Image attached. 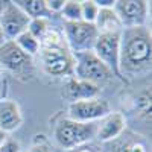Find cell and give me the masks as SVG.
Returning a JSON list of instances; mask_svg holds the SVG:
<instances>
[{"instance_id": "1", "label": "cell", "mask_w": 152, "mask_h": 152, "mask_svg": "<svg viewBox=\"0 0 152 152\" xmlns=\"http://www.w3.org/2000/svg\"><path fill=\"white\" fill-rule=\"evenodd\" d=\"M151 62H152V40L146 26L125 28L122 31V40H120L122 76L125 78V73L134 75L148 70L151 69Z\"/></svg>"}, {"instance_id": "2", "label": "cell", "mask_w": 152, "mask_h": 152, "mask_svg": "<svg viewBox=\"0 0 152 152\" xmlns=\"http://www.w3.org/2000/svg\"><path fill=\"white\" fill-rule=\"evenodd\" d=\"M55 140L61 148L67 151L85 145L96 135L94 123H81L69 117L61 119L55 126Z\"/></svg>"}, {"instance_id": "3", "label": "cell", "mask_w": 152, "mask_h": 152, "mask_svg": "<svg viewBox=\"0 0 152 152\" xmlns=\"http://www.w3.org/2000/svg\"><path fill=\"white\" fill-rule=\"evenodd\" d=\"M73 56H75L73 78L93 82L99 87L100 84H105L113 78V73L110 72V69L93 53V50L73 53Z\"/></svg>"}, {"instance_id": "4", "label": "cell", "mask_w": 152, "mask_h": 152, "mask_svg": "<svg viewBox=\"0 0 152 152\" xmlns=\"http://www.w3.org/2000/svg\"><path fill=\"white\" fill-rule=\"evenodd\" d=\"M64 40L72 53L93 50L99 37V31L93 23L87 21H64Z\"/></svg>"}, {"instance_id": "5", "label": "cell", "mask_w": 152, "mask_h": 152, "mask_svg": "<svg viewBox=\"0 0 152 152\" xmlns=\"http://www.w3.org/2000/svg\"><path fill=\"white\" fill-rule=\"evenodd\" d=\"M120 40L122 32L99 34L93 46V53L110 69L113 76H117L119 79L126 82L120 72Z\"/></svg>"}, {"instance_id": "6", "label": "cell", "mask_w": 152, "mask_h": 152, "mask_svg": "<svg viewBox=\"0 0 152 152\" xmlns=\"http://www.w3.org/2000/svg\"><path fill=\"white\" fill-rule=\"evenodd\" d=\"M41 62L47 75L56 78H73L75 56L67 47L64 49H41Z\"/></svg>"}, {"instance_id": "7", "label": "cell", "mask_w": 152, "mask_h": 152, "mask_svg": "<svg viewBox=\"0 0 152 152\" xmlns=\"http://www.w3.org/2000/svg\"><path fill=\"white\" fill-rule=\"evenodd\" d=\"M108 113H111V107L105 99H87L76 100L69 105V119L81 123H93L94 120H100Z\"/></svg>"}, {"instance_id": "8", "label": "cell", "mask_w": 152, "mask_h": 152, "mask_svg": "<svg viewBox=\"0 0 152 152\" xmlns=\"http://www.w3.org/2000/svg\"><path fill=\"white\" fill-rule=\"evenodd\" d=\"M31 18L15 2H5L2 15H0V28L3 31L6 41L15 40L18 35L28 31Z\"/></svg>"}, {"instance_id": "9", "label": "cell", "mask_w": 152, "mask_h": 152, "mask_svg": "<svg viewBox=\"0 0 152 152\" xmlns=\"http://www.w3.org/2000/svg\"><path fill=\"white\" fill-rule=\"evenodd\" d=\"M0 66L17 75L32 73V56L24 53L15 41H5L0 46Z\"/></svg>"}, {"instance_id": "10", "label": "cell", "mask_w": 152, "mask_h": 152, "mask_svg": "<svg viewBox=\"0 0 152 152\" xmlns=\"http://www.w3.org/2000/svg\"><path fill=\"white\" fill-rule=\"evenodd\" d=\"M114 11L125 28H140L146 24L149 5L145 0H119L114 3Z\"/></svg>"}, {"instance_id": "11", "label": "cell", "mask_w": 152, "mask_h": 152, "mask_svg": "<svg viewBox=\"0 0 152 152\" xmlns=\"http://www.w3.org/2000/svg\"><path fill=\"white\" fill-rule=\"evenodd\" d=\"M125 129H126V117L120 111H111L96 125V135L100 142H110L120 137Z\"/></svg>"}, {"instance_id": "12", "label": "cell", "mask_w": 152, "mask_h": 152, "mask_svg": "<svg viewBox=\"0 0 152 152\" xmlns=\"http://www.w3.org/2000/svg\"><path fill=\"white\" fill-rule=\"evenodd\" d=\"M23 125V113L15 100L3 99L0 100V129L6 134L17 131Z\"/></svg>"}, {"instance_id": "13", "label": "cell", "mask_w": 152, "mask_h": 152, "mask_svg": "<svg viewBox=\"0 0 152 152\" xmlns=\"http://www.w3.org/2000/svg\"><path fill=\"white\" fill-rule=\"evenodd\" d=\"M99 90H100L99 85L88 81L78 79V78H69V82H67V96L72 102L94 99L97 97Z\"/></svg>"}, {"instance_id": "14", "label": "cell", "mask_w": 152, "mask_h": 152, "mask_svg": "<svg viewBox=\"0 0 152 152\" xmlns=\"http://www.w3.org/2000/svg\"><path fill=\"white\" fill-rule=\"evenodd\" d=\"M94 26L99 31V34H113L123 31V26L114 8H99V14L94 21Z\"/></svg>"}, {"instance_id": "15", "label": "cell", "mask_w": 152, "mask_h": 152, "mask_svg": "<svg viewBox=\"0 0 152 152\" xmlns=\"http://www.w3.org/2000/svg\"><path fill=\"white\" fill-rule=\"evenodd\" d=\"M15 5L26 12L29 18H49L52 15L46 8L44 0H18Z\"/></svg>"}, {"instance_id": "16", "label": "cell", "mask_w": 152, "mask_h": 152, "mask_svg": "<svg viewBox=\"0 0 152 152\" xmlns=\"http://www.w3.org/2000/svg\"><path fill=\"white\" fill-rule=\"evenodd\" d=\"M12 41H15V44L23 50L24 53H28L29 56H35L40 53V50H41V46H40V41L37 40V38H34L28 31L26 32H23L21 35H18L15 40H12Z\"/></svg>"}, {"instance_id": "17", "label": "cell", "mask_w": 152, "mask_h": 152, "mask_svg": "<svg viewBox=\"0 0 152 152\" xmlns=\"http://www.w3.org/2000/svg\"><path fill=\"white\" fill-rule=\"evenodd\" d=\"M40 46H41V49H64V47H67L64 35L59 31L52 29V28L40 38Z\"/></svg>"}, {"instance_id": "18", "label": "cell", "mask_w": 152, "mask_h": 152, "mask_svg": "<svg viewBox=\"0 0 152 152\" xmlns=\"http://www.w3.org/2000/svg\"><path fill=\"white\" fill-rule=\"evenodd\" d=\"M64 21H81V2L76 0H66V5L59 12Z\"/></svg>"}, {"instance_id": "19", "label": "cell", "mask_w": 152, "mask_h": 152, "mask_svg": "<svg viewBox=\"0 0 152 152\" xmlns=\"http://www.w3.org/2000/svg\"><path fill=\"white\" fill-rule=\"evenodd\" d=\"M116 152H148V146L140 138L129 137L116 148Z\"/></svg>"}, {"instance_id": "20", "label": "cell", "mask_w": 152, "mask_h": 152, "mask_svg": "<svg viewBox=\"0 0 152 152\" xmlns=\"http://www.w3.org/2000/svg\"><path fill=\"white\" fill-rule=\"evenodd\" d=\"M50 29V24H49V18H31L29 21V26H28V32L37 38L40 41V38Z\"/></svg>"}, {"instance_id": "21", "label": "cell", "mask_w": 152, "mask_h": 152, "mask_svg": "<svg viewBox=\"0 0 152 152\" xmlns=\"http://www.w3.org/2000/svg\"><path fill=\"white\" fill-rule=\"evenodd\" d=\"M97 14H99V8L94 3V0H84V2H81V17H82V21L94 24V21L97 18Z\"/></svg>"}, {"instance_id": "22", "label": "cell", "mask_w": 152, "mask_h": 152, "mask_svg": "<svg viewBox=\"0 0 152 152\" xmlns=\"http://www.w3.org/2000/svg\"><path fill=\"white\" fill-rule=\"evenodd\" d=\"M20 151H21L20 143L17 140H14V138H9V137L0 146V152H20Z\"/></svg>"}, {"instance_id": "23", "label": "cell", "mask_w": 152, "mask_h": 152, "mask_svg": "<svg viewBox=\"0 0 152 152\" xmlns=\"http://www.w3.org/2000/svg\"><path fill=\"white\" fill-rule=\"evenodd\" d=\"M44 2H46V8L49 9L50 14L61 12L64 5H66V0H44Z\"/></svg>"}, {"instance_id": "24", "label": "cell", "mask_w": 152, "mask_h": 152, "mask_svg": "<svg viewBox=\"0 0 152 152\" xmlns=\"http://www.w3.org/2000/svg\"><path fill=\"white\" fill-rule=\"evenodd\" d=\"M67 152H100V149H99L94 143L88 142V143L81 145V146H78V148H73V149H70V151H67Z\"/></svg>"}, {"instance_id": "25", "label": "cell", "mask_w": 152, "mask_h": 152, "mask_svg": "<svg viewBox=\"0 0 152 152\" xmlns=\"http://www.w3.org/2000/svg\"><path fill=\"white\" fill-rule=\"evenodd\" d=\"M6 94H8V81L3 78L0 79V100L6 99Z\"/></svg>"}, {"instance_id": "26", "label": "cell", "mask_w": 152, "mask_h": 152, "mask_svg": "<svg viewBox=\"0 0 152 152\" xmlns=\"http://www.w3.org/2000/svg\"><path fill=\"white\" fill-rule=\"evenodd\" d=\"M97 8H114V0H94Z\"/></svg>"}, {"instance_id": "27", "label": "cell", "mask_w": 152, "mask_h": 152, "mask_svg": "<svg viewBox=\"0 0 152 152\" xmlns=\"http://www.w3.org/2000/svg\"><path fill=\"white\" fill-rule=\"evenodd\" d=\"M29 152H50V151H49V148H47L46 145H43V143H38V145L32 146Z\"/></svg>"}, {"instance_id": "28", "label": "cell", "mask_w": 152, "mask_h": 152, "mask_svg": "<svg viewBox=\"0 0 152 152\" xmlns=\"http://www.w3.org/2000/svg\"><path fill=\"white\" fill-rule=\"evenodd\" d=\"M6 138H8V134H6L3 129H0V146L3 145V142L6 140Z\"/></svg>"}, {"instance_id": "29", "label": "cell", "mask_w": 152, "mask_h": 152, "mask_svg": "<svg viewBox=\"0 0 152 152\" xmlns=\"http://www.w3.org/2000/svg\"><path fill=\"white\" fill-rule=\"evenodd\" d=\"M5 41H6V38H5V35H3V31H2V28H0V46H2Z\"/></svg>"}, {"instance_id": "30", "label": "cell", "mask_w": 152, "mask_h": 152, "mask_svg": "<svg viewBox=\"0 0 152 152\" xmlns=\"http://www.w3.org/2000/svg\"><path fill=\"white\" fill-rule=\"evenodd\" d=\"M3 6H5V2H0V15H2V11H3Z\"/></svg>"}, {"instance_id": "31", "label": "cell", "mask_w": 152, "mask_h": 152, "mask_svg": "<svg viewBox=\"0 0 152 152\" xmlns=\"http://www.w3.org/2000/svg\"><path fill=\"white\" fill-rule=\"evenodd\" d=\"M0 79H3V69H2V66H0Z\"/></svg>"}]
</instances>
